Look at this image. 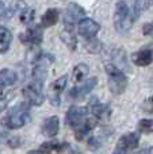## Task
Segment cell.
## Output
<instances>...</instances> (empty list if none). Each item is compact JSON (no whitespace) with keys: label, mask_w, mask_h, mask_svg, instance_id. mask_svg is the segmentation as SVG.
Masks as SVG:
<instances>
[{"label":"cell","mask_w":153,"mask_h":154,"mask_svg":"<svg viewBox=\"0 0 153 154\" xmlns=\"http://www.w3.org/2000/svg\"><path fill=\"white\" fill-rule=\"evenodd\" d=\"M12 42V32L5 27H0V54L5 53Z\"/></svg>","instance_id":"16"},{"label":"cell","mask_w":153,"mask_h":154,"mask_svg":"<svg viewBox=\"0 0 153 154\" xmlns=\"http://www.w3.org/2000/svg\"><path fill=\"white\" fill-rule=\"evenodd\" d=\"M0 99H3V87L0 85Z\"/></svg>","instance_id":"32"},{"label":"cell","mask_w":153,"mask_h":154,"mask_svg":"<svg viewBox=\"0 0 153 154\" xmlns=\"http://www.w3.org/2000/svg\"><path fill=\"white\" fill-rule=\"evenodd\" d=\"M88 146H89V149H92V150L99 149V147H100V141H99V138H95V137L89 138V141H88Z\"/></svg>","instance_id":"25"},{"label":"cell","mask_w":153,"mask_h":154,"mask_svg":"<svg viewBox=\"0 0 153 154\" xmlns=\"http://www.w3.org/2000/svg\"><path fill=\"white\" fill-rule=\"evenodd\" d=\"M140 143V135L136 133H129L125 134L119 138L118 143H117V150H121V152L126 153L127 150H133L138 146Z\"/></svg>","instance_id":"12"},{"label":"cell","mask_w":153,"mask_h":154,"mask_svg":"<svg viewBox=\"0 0 153 154\" xmlns=\"http://www.w3.org/2000/svg\"><path fill=\"white\" fill-rule=\"evenodd\" d=\"M132 61L137 66H148V65H151L153 62V49L145 48L133 53Z\"/></svg>","instance_id":"13"},{"label":"cell","mask_w":153,"mask_h":154,"mask_svg":"<svg viewBox=\"0 0 153 154\" xmlns=\"http://www.w3.org/2000/svg\"><path fill=\"white\" fill-rule=\"evenodd\" d=\"M68 82V76L64 75L61 77H58L57 80H54L52 82V85L49 87V101L52 103V106L57 107L60 106V96H61L62 91L65 89Z\"/></svg>","instance_id":"6"},{"label":"cell","mask_w":153,"mask_h":154,"mask_svg":"<svg viewBox=\"0 0 153 154\" xmlns=\"http://www.w3.org/2000/svg\"><path fill=\"white\" fill-rule=\"evenodd\" d=\"M86 11L80 7L79 4H69L65 10L64 15V23L67 27H73V24L76 22H80L81 19H84Z\"/></svg>","instance_id":"9"},{"label":"cell","mask_w":153,"mask_h":154,"mask_svg":"<svg viewBox=\"0 0 153 154\" xmlns=\"http://www.w3.org/2000/svg\"><path fill=\"white\" fill-rule=\"evenodd\" d=\"M23 95L26 97L27 103L33 106H41L45 101V95H43V84L39 82H29L23 88Z\"/></svg>","instance_id":"4"},{"label":"cell","mask_w":153,"mask_h":154,"mask_svg":"<svg viewBox=\"0 0 153 154\" xmlns=\"http://www.w3.org/2000/svg\"><path fill=\"white\" fill-rule=\"evenodd\" d=\"M88 119V108L86 107H79V106H72L69 107L67 112V125L70 126L73 130L79 128L86 120Z\"/></svg>","instance_id":"5"},{"label":"cell","mask_w":153,"mask_h":154,"mask_svg":"<svg viewBox=\"0 0 153 154\" xmlns=\"http://www.w3.org/2000/svg\"><path fill=\"white\" fill-rule=\"evenodd\" d=\"M89 72V68L87 64H77L75 68H73L72 70V79H73V82H81L84 79H86V76L88 75Z\"/></svg>","instance_id":"20"},{"label":"cell","mask_w":153,"mask_h":154,"mask_svg":"<svg viewBox=\"0 0 153 154\" xmlns=\"http://www.w3.org/2000/svg\"><path fill=\"white\" fill-rule=\"evenodd\" d=\"M134 154H153V146L145 147V149L140 150V152H137V153H134Z\"/></svg>","instance_id":"27"},{"label":"cell","mask_w":153,"mask_h":154,"mask_svg":"<svg viewBox=\"0 0 153 154\" xmlns=\"http://www.w3.org/2000/svg\"><path fill=\"white\" fill-rule=\"evenodd\" d=\"M60 37H61V41L70 49V50H75L76 45H77V41H76V37H75V34H73V31H72V27L65 26V29L62 30V32H61Z\"/></svg>","instance_id":"17"},{"label":"cell","mask_w":153,"mask_h":154,"mask_svg":"<svg viewBox=\"0 0 153 154\" xmlns=\"http://www.w3.org/2000/svg\"><path fill=\"white\" fill-rule=\"evenodd\" d=\"M27 154H45V153L42 150H31V152H29Z\"/></svg>","instance_id":"30"},{"label":"cell","mask_w":153,"mask_h":154,"mask_svg":"<svg viewBox=\"0 0 153 154\" xmlns=\"http://www.w3.org/2000/svg\"><path fill=\"white\" fill-rule=\"evenodd\" d=\"M4 14H5V4L3 2H0V19L4 16Z\"/></svg>","instance_id":"29"},{"label":"cell","mask_w":153,"mask_h":154,"mask_svg":"<svg viewBox=\"0 0 153 154\" xmlns=\"http://www.w3.org/2000/svg\"><path fill=\"white\" fill-rule=\"evenodd\" d=\"M113 154H126V153H125V152H121V150H117V149H115V152H114Z\"/></svg>","instance_id":"31"},{"label":"cell","mask_w":153,"mask_h":154,"mask_svg":"<svg viewBox=\"0 0 153 154\" xmlns=\"http://www.w3.org/2000/svg\"><path fill=\"white\" fill-rule=\"evenodd\" d=\"M64 147H67L65 143H60L57 141H49L41 145V149L43 153H52V152H61Z\"/></svg>","instance_id":"21"},{"label":"cell","mask_w":153,"mask_h":154,"mask_svg":"<svg viewBox=\"0 0 153 154\" xmlns=\"http://www.w3.org/2000/svg\"><path fill=\"white\" fill-rule=\"evenodd\" d=\"M141 108L145 112H148V114H153V96H151V97H148L146 100L142 101Z\"/></svg>","instance_id":"24"},{"label":"cell","mask_w":153,"mask_h":154,"mask_svg":"<svg viewBox=\"0 0 153 154\" xmlns=\"http://www.w3.org/2000/svg\"><path fill=\"white\" fill-rule=\"evenodd\" d=\"M30 120V104L29 103H19L10 109L4 118H2V125L5 128L15 130V128L23 127Z\"/></svg>","instance_id":"1"},{"label":"cell","mask_w":153,"mask_h":154,"mask_svg":"<svg viewBox=\"0 0 153 154\" xmlns=\"http://www.w3.org/2000/svg\"><path fill=\"white\" fill-rule=\"evenodd\" d=\"M58 130H60V120L57 116H50L43 120V123H42L43 135L53 138V137H56L58 134Z\"/></svg>","instance_id":"14"},{"label":"cell","mask_w":153,"mask_h":154,"mask_svg":"<svg viewBox=\"0 0 153 154\" xmlns=\"http://www.w3.org/2000/svg\"><path fill=\"white\" fill-rule=\"evenodd\" d=\"M8 99H10V97H7V99H0V111H3V109L5 108V106H7V103H8Z\"/></svg>","instance_id":"28"},{"label":"cell","mask_w":153,"mask_h":154,"mask_svg":"<svg viewBox=\"0 0 153 154\" xmlns=\"http://www.w3.org/2000/svg\"><path fill=\"white\" fill-rule=\"evenodd\" d=\"M134 18L130 15V10L123 0H119L115 4V12H114V26L118 32H126L132 29Z\"/></svg>","instance_id":"3"},{"label":"cell","mask_w":153,"mask_h":154,"mask_svg":"<svg viewBox=\"0 0 153 154\" xmlns=\"http://www.w3.org/2000/svg\"><path fill=\"white\" fill-rule=\"evenodd\" d=\"M106 73L108 76V88L114 95H121L127 88V77L119 68L114 64H107L105 66Z\"/></svg>","instance_id":"2"},{"label":"cell","mask_w":153,"mask_h":154,"mask_svg":"<svg viewBox=\"0 0 153 154\" xmlns=\"http://www.w3.org/2000/svg\"><path fill=\"white\" fill-rule=\"evenodd\" d=\"M137 128L140 133H153V119H141L137 125Z\"/></svg>","instance_id":"22"},{"label":"cell","mask_w":153,"mask_h":154,"mask_svg":"<svg viewBox=\"0 0 153 154\" xmlns=\"http://www.w3.org/2000/svg\"><path fill=\"white\" fill-rule=\"evenodd\" d=\"M20 41L26 45H31V46H37L42 42V38H43V29L41 24L34 27H29L26 29V31L22 32L19 35Z\"/></svg>","instance_id":"8"},{"label":"cell","mask_w":153,"mask_h":154,"mask_svg":"<svg viewBox=\"0 0 153 154\" xmlns=\"http://www.w3.org/2000/svg\"><path fill=\"white\" fill-rule=\"evenodd\" d=\"M98 82L96 77H92V79H88L83 82L81 85H77V87L72 88L69 92V97L70 99H75V100H81L84 96H87L88 93H91V91L95 88Z\"/></svg>","instance_id":"10"},{"label":"cell","mask_w":153,"mask_h":154,"mask_svg":"<svg viewBox=\"0 0 153 154\" xmlns=\"http://www.w3.org/2000/svg\"><path fill=\"white\" fill-rule=\"evenodd\" d=\"M60 18V12L57 8H49L45 14L42 15V22H41V26L42 27H52L58 22Z\"/></svg>","instance_id":"15"},{"label":"cell","mask_w":153,"mask_h":154,"mask_svg":"<svg viewBox=\"0 0 153 154\" xmlns=\"http://www.w3.org/2000/svg\"><path fill=\"white\" fill-rule=\"evenodd\" d=\"M142 32H144V35H148V37H152L153 38V22H152V23L144 24Z\"/></svg>","instance_id":"26"},{"label":"cell","mask_w":153,"mask_h":154,"mask_svg":"<svg viewBox=\"0 0 153 154\" xmlns=\"http://www.w3.org/2000/svg\"><path fill=\"white\" fill-rule=\"evenodd\" d=\"M100 30V24L95 22L94 19L84 18L77 23V31L81 37L87 38V39H92L96 37V34Z\"/></svg>","instance_id":"7"},{"label":"cell","mask_w":153,"mask_h":154,"mask_svg":"<svg viewBox=\"0 0 153 154\" xmlns=\"http://www.w3.org/2000/svg\"><path fill=\"white\" fill-rule=\"evenodd\" d=\"M33 19H34V11L31 10V8H29L26 5V7L22 10V14H20V22L24 24H30L33 22Z\"/></svg>","instance_id":"23"},{"label":"cell","mask_w":153,"mask_h":154,"mask_svg":"<svg viewBox=\"0 0 153 154\" xmlns=\"http://www.w3.org/2000/svg\"><path fill=\"white\" fill-rule=\"evenodd\" d=\"M88 111L91 112V115L96 120H105V119H107L108 115H110V108H108V106L107 104L100 103L96 97L92 99V100L89 101Z\"/></svg>","instance_id":"11"},{"label":"cell","mask_w":153,"mask_h":154,"mask_svg":"<svg viewBox=\"0 0 153 154\" xmlns=\"http://www.w3.org/2000/svg\"><path fill=\"white\" fill-rule=\"evenodd\" d=\"M152 5H153V0H134V5H133V15H134V18H140Z\"/></svg>","instance_id":"19"},{"label":"cell","mask_w":153,"mask_h":154,"mask_svg":"<svg viewBox=\"0 0 153 154\" xmlns=\"http://www.w3.org/2000/svg\"><path fill=\"white\" fill-rule=\"evenodd\" d=\"M18 81V75L16 72L11 69H2L0 70V85H14Z\"/></svg>","instance_id":"18"}]
</instances>
